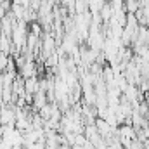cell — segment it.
I'll use <instances>...</instances> for the list:
<instances>
[{
	"mask_svg": "<svg viewBox=\"0 0 149 149\" xmlns=\"http://www.w3.org/2000/svg\"><path fill=\"white\" fill-rule=\"evenodd\" d=\"M0 125H16V109H12L10 106H2Z\"/></svg>",
	"mask_w": 149,
	"mask_h": 149,
	"instance_id": "obj_1",
	"label": "cell"
},
{
	"mask_svg": "<svg viewBox=\"0 0 149 149\" xmlns=\"http://www.w3.org/2000/svg\"><path fill=\"white\" fill-rule=\"evenodd\" d=\"M54 47H56V40H54V37L50 33H47L45 38H43V43H42V52H43V57L45 59L54 54Z\"/></svg>",
	"mask_w": 149,
	"mask_h": 149,
	"instance_id": "obj_2",
	"label": "cell"
},
{
	"mask_svg": "<svg viewBox=\"0 0 149 149\" xmlns=\"http://www.w3.org/2000/svg\"><path fill=\"white\" fill-rule=\"evenodd\" d=\"M24 88H26V94H31V95H35L38 90H40V80H38L37 76L24 78Z\"/></svg>",
	"mask_w": 149,
	"mask_h": 149,
	"instance_id": "obj_3",
	"label": "cell"
},
{
	"mask_svg": "<svg viewBox=\"0 0 149 149\" xmlns=\"http://www.w3.org/2000/svg\"><path fill=\"white\" fill-rule=\"evenodd\" d=\"M19 73L23 78H31V76H37V66H35V63L31 61V59H28L26 61V64L19 70Z\"/></svg>",
	"mask_w": 149,
	"mask_h": 149,
	"instance_id": "obj_4",
	"label": "cell"
},
{
	"mask_svg": "<svg viewBox=\"0 0 149 149\" xmlns=\"http://www.w3.org/2000/svg\"><path fill=\"white\" fill-rule=\"evenodd\" d=\"M47 104V92H42V90H38L37 94L33 95V106H35V109H40V108H43Z\"/></svg>",
	"mask_w": 149,
	"mask_h": 149,
	"instance_id": "obj_5",
	"label": "cell"
},
{
	"mask_svg": "<svg viewBox=\"0 0 149 149\" xmlns=\"http://www.w3.org/2000/svg\"><path fill=\"white\" fill-rule=\"evenodd\" d=\"M38 114H40V116L47 121V120L52 116V104H50V102H47L43 108H40V109H38Z\"/></svg>",
	"mask_w": 149,
	"mask_h": 149,
	"instance_id": "obj_6",
	"label": "cell"
},
{
	"mask_svg": "<svg viewBox=\"0 0 149 149\" xmlns=\"http://www.w3.org/2000/svg\"><path fill=\"white\" fill-rule=\"evenodd\" d=\"M9 54L7 52H3V50H0V71H5L7 70V64H9Z\"/></svg>",
	"mask_w": 149,
	"mask_h": 149,
	"instance_id": "obj_7",
	"label": "cell"
}]
</instances>
